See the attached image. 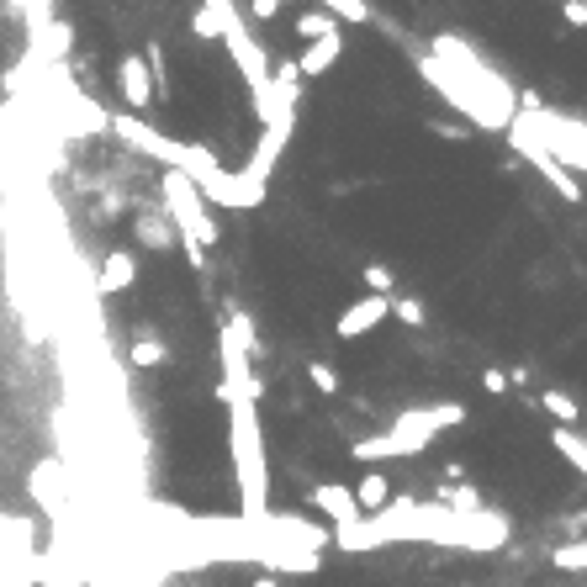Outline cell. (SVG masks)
<instances>
[{
	"label": "cell",
	"mask_w": 587,
	"mask_h": 587,
	"mask_svg": "<svg viewBox=\"0 0 587 587\" xmlns=\"http://www.w3.org/2000/svg\"><path fill=\"white\" fill-rule=\"evenodd\" d=\"M339 53H344V27H339V32H328V38H318V43H302L297 75H302V80H318V75H328V69L339 64Z\"/></svg>",
	"instance_id": "12"
},
{
	"label": "cell",
	"mask_w": 587,
	"mask_h": 587,
	"mask_svg": "<svg viewBox=\"0 0 587 587\" xmlns=\"http://www.w3.org/2000/svg\"><path fill=\"white\" fill-rule=\"evenodd\" d=\"M228 445H233V476H238V503L244 519L260 524L270 519V461H265V434L254 402H228Z\"/></svg>",
	"instance_id": "2"
},
{
	"label": "cell",
	"mask_w": 587,
	"mask_h": 587,
	"mask_svg": "<svg viewBox=\"0 0 587 587\" xmlns=\"http://www.w3.org/2000/svg\"><path fill=\"white\" fill-rule=\"evenodd\" d=\"M138 286V254L133 249H112L101 260V275H96V291L101 297H122V291Z\"/></svg>",
	"instance_id": "11"
},
{
	"label": "cell",
	"mask_w": 587,
	"mask_h": 587,
	"mask_svg": "<svg viewBox=\"0 0 587 587\" xmlns=\"http://www.w3.org/2000/svg\"><path fill=\"white\" fill-rule=\"evenodd\" d=\"M540 408L556 418V429H577L582 424V408H577V397L572 392H561V387H545L540 392Z\"/></svg>",
	"instance_id": "15"
},
{
	"label": "cell",
	"mask_w": 587,
	"mask_h": 587,
	"mask_svg": "<svg viewBox=\"0 0 587 587\" xmlns=\"http://www.w3.org/2000/svg\"><path fill=\"white\" fill-rule=\"evenodd\" d=\"M561 22L572 32H587V0H561Z\"/></svg>",
	"instance_id": "28"
},
{
	"label": "cell",
	"mask_w": 587,
	"mask_h": 587,
	"mask_svg": "<svg viewBox=\"0 0 587 587\" xmlns=\"http://www.w3.org/2000/svg\"><path fill=\"white\" fill-rule=\"evenodd\" d=\"M466 424V408L461 402H418V408H402L397 418H392V445H397V455L408 461V455H424L429 445L445 429H461Z\"/></svg>",
	"instance_id": "5"
},
{
	"label": "cell",
	"mask_w": 587,
	"mask_h": 587,
	"mask_svg": "<svg viewBox=\"0 0 587 587\" xmlns=\"http://www.w3.org/2000/svg\"><path fill=\"white\" fill-rule=\"evenodd\" d=\"M387 318H392V297H371V291H365V297H355V302L334 318V334L350 344V339H365L371 328H381Z\"/></svg>",
	"instance_id": "8"
},
{
	"label": "cell",
	"mask_w": 587,
	"mask_h": 587,
	"mask_svg": "<svg viewBox=\"0 0 587 587\" xmlns=\"http://www.w3.org/2000/svg\"><path fill=\"white\" fill-rule=\"evenodd\" d=\"M106 127H112V133L127 143V149H138L143 159H159L164 170H170L175 164V154H180V143L175 138H164L159 127H149L143 117H133V112H122V117H106Z\"/></svg>",
	"instance_id": "7"
},
{
	"label": "cell",
	"mask_w": 587,
	"mask_h": 587,
	"mask_svg": "<svg viewBox=\"0 0 587 587\" xmlns=\"http://www.w3.org/2000/svg\"><path fill=\"white\" fill-rule=\"evenodd\" d=\"M350 461H365V466H376V461H402L397 445H392V434H365L350 445Z\"/></svg>",
	"instance_id": "17"
},
{
	"label": "cell",
	"mask_w": 587,
	"mask_h": 587,
	"mask_svg": "<svg viewBox=\"0 0 587 587\" xmlns=\"http://www.w3.org/2000/svg\"><path fill=\"white\" fill-rule=\"evenodd\" d=\"M275 6H291V0H275Z\"/></svg>",
	"instance_id": "32"
},
{
	"label": "cell",
	"mask_w": 587,
	"mask_h": 587,
	"mask_svg": "<svg viewBox=\"0 0 587 587\" xmlns=\"http://www.w3.org/2000/svg\"><path fill=\"white\" fill-rule=\"evenodd\" d=\"M127 360H133L138 371H154V365L170 360V350H164L159 339H133V350H127Z\"/></svg>",
	"instance_id": "23"
},
{
	"label": "cell",
	"mask_w": 587,
	"mask_h": 587,
	"mask_svg": "<svg viewBox=\"0 0 587 587\" xmlns=\"http://www.w3.org/2000/svg\"><path fill=\"white\" fill-rule=\"evenodd\" d=\"M191 32H196V38H207V43H217V38H223V11L196 6V11H191Z\"/></svg>",
	"instance_id": "25"
},
{
	"label": "cell",
	"mask_w": 587,
	"mask_h": 587,
	"mask_svg": "<svg viewBox=\"0 0 587 587\" xmlns=\"http://www.w3.org/2000/svg\"><path fill=\"white\" fill-rule=\"evenodd\" d=\"M550 587H566V582H550Z\"/></svg>",
	"instance_id": "33"
},
{
	"label": "cell",
	"mask_w": 587,
	"mask_h": 587,
	"mask_svg": "<svg viewBox=\"0 0 587 587\" xmlns=\"http://www.w3.org/2000/svg\"><path fill=\"white\" fill-rule=\"evenodd\" d=\"M133 238H138V244L143 249H175L180 244V238H175V223H170V217H164V212H133Z\"/></svg>",
	"instance_id": "13"
},
{
	"label": "cell",
	"mask_w": 587,
	"mask_h": 587,
	"mask_svg": "<svg viewBox=\"0 0 587 587\" xmlns=\"http://www.w3.org/2000/svg\"><path fill=\"white\" fill-rule=\"evenodd\" d=\"M249 587H281V577H275V572H254V582Z\"/></svg>",
	"instance_id": "31"
},
{
	"label": "cell",
	"mask_w": 587,
	"mask_h": 587,
	"mask_svg": "<svg viewBox=\"0 0 587 587\" xmlns=\"http://www.w3.org/2000/svg\"><path fill=\"white\" fill-rule=\"evenodd\" d=\"M313 6L318 11H328V16H334V22H350V27H365V22H371V0H313Z\"/></svg>",
	"instance_id": "18"
},
{
	"label": "cell",
	"mask_w": 587,
	"mask_h": 587,
	"mask_svg": "<svg viewBox=\"0 0 587 587\" xmlns=\"http://www.w3.org/2000/svg\"><path fill=\"white\" fill-rule=\"evenodd\" d=\"M434 503L445 513H482V492H476V487H439Z\"/></svg>",
	"instance_id": "20"
},
{
	"label": "cell",
	"mask_w": 587,
	"mask_h": 587,
	"mask_svg": "<svg viewBox=\"0 0 587 587\" xmlns=\"http://www.w3.org/2000/svg\"><path fill=\"white\" fill-rule=\"evenodd\" d=\"M550 445H556V455L566 466H572L577 476H587V439L577 429H550Z\"/></svg>",
	"instance_id": "16"
},
{
	"label": "cell",
	"mask_w": 587,
	"mask_h": 587,
	"mask_svg": "<svg viewBox=\"0 0 587 587\" xmlns=\"http://www.w3.org/2000/svg\"><path fill=\"white\" fill-rule=\"evenodd\" d=\"M482 387H487V392H508V371H498V365H492V371H482Z\"/></svg>",
	"instance_id": "30"
},
{
	"label": "cell",
	"mask_w": 587,
	"mask_h": 587,
	"mask_svg": "<svg viewBox=\"0 0 587 587\" xmlns=\"http://www.w3.org/2000/svg\"><path fill=\"white\" fill-rule=\"evenodd\" d=\"M392 318L402 328H424V302L418 297H392Z\"/></svg>",
	"instance_id": "26"
},
{
	"label": "cell",
	"mask_w": 587,
	"mask_h": 587,
	"mask_svg": "<svg viewBox=\"0 0 587 587\" xmlns=\"http://www.w3.org/2000/svg\"><path fill=\"white\" fill-rule=\"evenodd\" d=\"M508 143H513V149H519V154H524V159L535 164V170H540L545 180H550V191H556L561 201H572V207H577V201H587V196H582V180H577L572 170H566V164H561L556 154H550L545 143H540L535 133H529V127L513 122V127H508Z\"/></svg>",
	"instance_id": "6"
},
{
	"label": "cell",
	"mask_w": 587,
	"mask_h": 587,
	"mask_svg": "<svg viewBox=\"0 0 587 587\" xmlns=\"http://www.w3.org/2000/svg\"><path fill=\"white\" fill-rule=\"evenodd\" d=\"M418 69H424V80H429L471 127L508 133L513 117H519V90H513L466 38H455V32H439V38H434V53H424V59H418Z\"/></svg>",
	"instance_id": "1"
},
{
	"label": "cell",
	"mask_w": 587,
	"mask_h": 587,
	"mask_svg": "<svg viewBox=\"0 0 587 587\" xmlns=\"http://www.w3.org/2000/svg\"><path fill=\"white\" fill-rule=\"evenodd\" d=\"M307 503H313V508H318L323 519L334 524V529H344V524L365 519V513H360V503H355V492L344 487V482H318L313 492H307Z\"/></svg>",
	"instance_id": "10"
},
{
	"label": "cell",
	"mask_w": 587,
	"mask_h": 587,
	"mask_svg": "<svg viewBox=\"0 0 587 587\" xmlns=\"http://www.w3.org/2000/svg\"><path fill=\"white\" fill-rule=\"evenodd\" d=\"M170 170H180L201 191L207 207H233V212H249V207H265V186L260 180H249L244 170H223L212 149H201V143H180V154Z\"/></svg>",
	"instance_id": "3"
},
{
	"label": "cell",
	"mask_w": 587,
	"mask_h": 587,
	"mask_svg": "<svg viewBox=\"0 0 587 587\" xmlns=\"http://www.w3.org/2000/svg\"><path fill=\"white\" fill-rule=\"evenodd\" d=\"M275 11H281L275 0H249V22H270Z\"/></svg>",
	"instance_id": "29"
},
{
	"label": "cell",
	"mask_w": 587,
	"mask_h": 587,
	"mask_svg": "<svg viewBox=\"0 0 587 587\" xmlns=\"http://www.w3.org/2000/svg\"><path fill=\"white\" fill-rule=\"evenodd\" d=\"M550 566L556 572H587V540H561L550 550Z\"/></svg>",
	"instance_id": "22"
},
{
	"label": "cell",
	"mask_w": 587,
	"mask_h": 587,
	"mask_svg": "<svg viewBox=\"0 0 587 587\" xmlns=\"http://www.w3.org/2000/svg\"><path fill=\"white\" fill-rule=\"evenodd\" d=\"M350 492H355L360 513H381V508H392V498H397V492H392V482H387V476H381V471H371V476H365L360 487H350Z\"/></svg>",
	"instance_id": "14"
},
{
	"label": "cell",
	"mask_w": 587,
	"mask_h": 587,
	"mask_svg": "<svg viewBox=\"0 0 587 587\" xmlns=\"http://www.w3.org/2000/svg\"><path fill=\"white\" fill-rule=\"evenodd\" d=\"M117 90L127 101V112L143 117L154 106V80H149V64H143V53H127V59L117 64Z\"/></svg>",
	"instance_id": "9"
},
{
	"label": "cell",
	"mask_w": 587,
	"mask_h": 587,
	"mask_svg": "<svg viewBox=\"0 0 587 587\" xmlns=\"http://www.w3.org/2000/svg\"><path fill=\"white\" fill-rule=\"evenodd\" d=\"M307 381H313V387H318L323 397H334V392H339V371H334L328 360H313V365H307Z\"/></svg>",
	"instance_id": "27"
},
{
	"label": "cell",
	"mask_w": 587,
	"mask_h": 587,
	"mask_svg": "<svg viewBox=\"0 0 587 587\" xmlns=\"http://www.w3.org/2000/svg\"><path fill=\"white\" fill-rule=\"evenodd\" d=\"M38 43H43L48 59H69V48H75V27H69V22H43Z\"/></svg>",
	"instance_id": "19"
},
{
	"label": "cell",
	"mask_w": 587,
	"mask_h": 587,
	"mask_svg": "<svg viewBox=\"0 0 587 587\" xmlns=\"http://www.w3.org/2000/svg\"><path fill=\"white\" fill-rule=\"evenodd\" d=\"M360 281H365V291H371V297H397V275H392L387 265H365Z\"/></svg>",
	"instance_id": "24"
},
{
	"label": "cell",
	"mask_w": 587,
	"mask_h": 587,
	"mask_svg": "<svg viewBox=\"0 0 587 587\" xmlns=\"http://www.w3.org/2000/svg\"><path fill=\"white\" fill-rule=\"evenodd\" d=\"M328 32H339V22H334L328 11H318V6H313V11H302V16H297V38H302V43H318V38H328Z\"/></svg>",
	"instance_id": "21"
},
{
	"label": "cell",
	"mask_w": 587,
	"mask_h": 587,
	"mask_svg": "<svg viewBox=\"0 0 587 587\" xmlns=\"http://www.w3.org/2000/svg\"><path fill=\"white\" fill-rule=\"evenodd\" d=\"M159 196H164V217L175 223V238L186 249H217V244H223V233H217L207 201H201V191L180 170H164L159 175Z\"/></svg>",
	"instance_id": "4"
}]
</instances>
